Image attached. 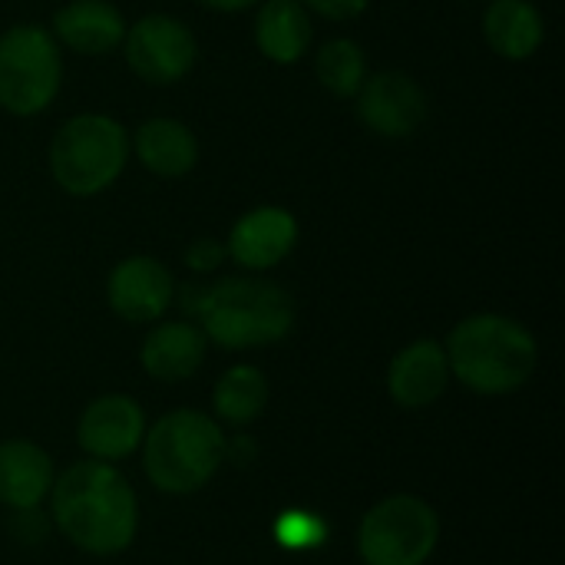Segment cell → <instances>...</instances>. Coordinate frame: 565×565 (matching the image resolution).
<instances>
[{"label":"cell","mask_w":565,"mask_h":565,"mask_svg":"<svg viewBox=\"0 0 565 565\" xmlns=\"http://www.w3.org/2000/svg\"><path fill=\"white\" fill-rule=\"evenodd\" d=\"M212 404L225 424H252L268 407V377L252 364H235L215 381Z\"/></svg>","instance_id":"20"},{"label":"cell","mask_w":565,"mask_h":565,"mask_svg":"<svg viewBox=\"0 0 565 565\" xmlns=\"http://www.w3.org/2000/svg\"><path fill=\"white\" fill-rule=\"evenodd\" d=\"M483 36L497 56L523 63L540 53L546 40V20L530 0H490L483 13Z\"/></svg>","instance_id":"18"},{"label":"cell","mask_w":565,"mask_h":565,"mask_svg":"<svg viewBox=\"0 0 565 565\" xmlns=\"http://www.w3.org/2000/svg\"><path fill=\"white\" fill-rule=\"evenodd\" d=\"M275 536L281 540V546L288 550H301V546H318L324 536V523L315 513H285L275 523Z\"/></svg>","instance_id":"22"},{"label":"cell","mask_w":565,"mask_h":565,"mask_svg":"<svg viewBox=\"0 0 565 565\" xmlns=\"http://www.w3.org/2000/svg\"><path fill=\"white\" fill-rule=\"evenodd\" d=\"M358 119L384 139H407L427 122V93L404 70L367 73L358 89Z\"/></svg>","instance_id":"9"},{"label":"cell","mask_w":565,"mask_h":565,"mask_svg":"<svg viewBox=\"0 0 565 565\" xmlns=\"http://www.w3.org/2000/svg\"><path fill=\"white\" fill-rule=\"evenodd\" d=\"M315 36L311 13L301 0H262L255 13V46L275 66L298 63Z\"/></svg>","instance_id":"17"},{"label":"cell","mask_w":565,"mask_h":565,"mask_svg":"<svg viewBox=\"0 0 565 565\" xmlns=\"http://www.w3.org/2000/svg\"><path fill=\"white\" fill-rule=\"evenodd\" d=\"M146 437V414L142 407L126 394H106L93 401L76 427L79 447L89 454V460H122L129 457Z\"/></svg>","instance_id":"12"},{"label":"cell","mask_w":565,"mask_h":565,"mask_svg":"<svg viewBox=\"0 0 565 565\" xmlns=\"http://www.w3.org/2000/svg\"><path fill=\"white\" fill-rule=\"evenodd\" d=\"M53 487V460L30 440L0 444V503L33 510Z\"/></svg>","instance_id":"19"},{"label":"cell","mask_w":565,"mask_h":565,"mask_svg":"<svg viewBox=\"0 0 565 565\" xmlns=\"http://www.w3.org/2000/svg\"><path fill=\"white\" fill-rule=\"evenodd\" d=\"M450 384V364H447V351L440 341L420 338L414 344H407L404 351H397V358L391 361L387 371V391L394 397V404L407 407V411H424L434 401L444 397Z\"/></svg>","instance_id":"13"},{"label":"cell","mask_w":565,"mask_h":565,"mask_svg":"<svg viewBox=\"0 0 565 565\" xmlns=\"http://www.w3.org/2000/svg\"><path fill=\"white\" fill-rule=\"evenodd\" d=\"M129 156V132L116 116L76 113L50 139V175L66 195L93 199L116 185Z\"/></svg>","instance_id":"5"},{"label":"cell","mask_w":565,"mask_h":565,"mask_svg":"<svg viewBox=\"0 0 565 565\" xmlns=\"http://www.w3.org/2000/svg\"><path fill=\"white\" fill-rule=\"evenodd\" d=\"M205 10H215V13H242V10H252L258 7L262 0H199Z\"/></svg>","instance_id":"25"},{"label":"cell","mask_w":565,"mask_h":565,"mask_svg":"<svg viewBox=\"0 0 565 565\" xmlns=\"http://www.w3.org/2000/svg\"><path fill=\"white\" fill-rule=\"evenodd\" d=\"M126 17L109 0H70L53 13V36L60 46L83 56H106L122 46Z\"/></svg>","instance_id":"14"},{"label":"cell","mask_w":565,"mask_h":565,"mask_svg":"<svg viewBox=\"0 0 565 565\" xmlns=\"http://www.w3.org/2000/svg\"><path fill=\"white\" fill-rule=\"evenodd\" d=\"M63 86L60 43L46 26L17 23L0 33V109L20 119L53 106Z\"/></svg>","instance_id":"6"},{"label":"cell","mask_w":565,"mask_h":565,"mask_svg":"<svg viewBox=\"0 0 565 565\" xmlns=\"http://www.w3.org/2000/svg\"><path fill=\"white\" fill-rule=\"evenodd\" d=\"M129 149L159 179H182L199 162V139L195 132L172 116H152L139 122V129L129 136Z\"/></svg>","instance_id":"15"},{"label":"cell","mask_w":565,"mask_h":565,"mask_svg":"<svg viewBox=\"0 0 565 565\" xmlns=\"http://www.w3.org/2000/svg\"><path fill=\"white\" fill-rule=\"evenodd\" d=\"M440 543V516L420 497H387L371 507L358 530L367 565H424Z\"/></svg>","instance_id":"7"},{"label":"cell","mask_w":565,"mask_h":565,"mask_svg":"<svg viewBox=\"0 0 565 565\" xmlns=\"http://www.w3.org/2000/svg\"><path fill=\"white\" fill-rule=\"evenodd\" d=\"M205 334L199 324H189V321H159L142 348H139V361H142V371L152 377V381H162V384H175V381H185L192 377L202 361H205Z\"/></svg>","instance_id":"16"},{"label":"cell","mask_w":565,"mask_h":565,"mask_svg":"<svg viewBox=\"0 0 565 565\" xmlns=\"http://www.w3.org/2000/svg\"><path fill=\"white\" fill-rule=\"evenodd\" d=\"M444 351L450 377L483 397L520 391L540 364V344L530 328L493 311L463 318L450 331Z\"/></svg>","instance_id":"3"},{"label":"cell","mask_w":565,"mask_h":565,"mask_svg":"<svg viewBox=\"0 0 565 565\" xmlns=\"http://www.w3.org/2000/svg\"><path fill=\"white\" fill-rule=\"evenodd\" d=\"M225 460V437L218 424L199 411H172L152 424L142 444L146 477L169 497L202 490Z\"/></svg>","instance_id":"4"},{"label":"cell","mask_w":565,"mask_h":565,"mask_svg":"<svg viewBox=\"0 0 565 565\" xmlns=\"http://www.w3.org/2000/svg\"><path fill=\"white\" fill-rule=\"evenodd\" d=\"M298 245V218L281 205H255L235 218L225 255L245 271H268L281 265Z\"/></svg>","instance_id":"11"},{"label":"cell","mask_w":565,"mask_h":565,"mask_svg":"<svg viewBox=\"0 0 565 565\" xmlns=\"http://www.w3.org/2000/svg\"><path fill=\"white\" fill-rule=\"evenodd\" d=\"M122 53L129 70L152 86H172L189 76L199 60L195 33L169 13H146L126 26Z\"/></svg>","instance_id":"8"},{"label":"cell","mask_w":565,"mask_h":565,"mask_svg":"<svg viewBox=\"0 0 565 565\" xmlns=\"http://www.w3.org/2000/svg\"><path fill=\"white\" fill-rule=\"evenodd\" d=\"M53 523L83 553L113 556L136 540L139 507L129 480L106 460L73 463L50 487Z\"/></svg>","instance_id":"1"},{"label":"cell","mask_w":565,"mask_h":565,"mask_svg":"<svg viewBox=\"0 0 565 565\" xmlns=\"http://www.w3.org/2000/svg\"><path fill=\"white\" fill-rule=\"evenodd\" d=\"M315 73L328 93H334L338 99H354L367 79V56L361 43H354L351 36H334L321 43L315 56Z\"/></svg>","instance_id":"21"},{"label":"cell","mask_w":565,"mask_h":565,"mask_svg":"<svg viewBox=\"0 0 565 565\" xmlns=\"http://www.w3.org/2000/svg\"><path fill=\"white\" fill-rule=\"evenodd\" d=\"M228 255H225V245L222 242H215V238H199V242H192L189 248H185V265L192 268V271H215L222 262H225Z\"/></svg>","instance_id":"23"},{"label":"cell","mask_w":565,"mask_h":565,"mask_svg":"<svg viewBox=\"0 0 565 565\" xmlns=\"http://www.w3.org/2000/svg\"><path fill=\"white\" fill-rule=\"evenodd\" d=\"M308 13H318L324 20H334V23H344V20H354L367 10L371 0H301Z\"/></svg>","instance_id":"24"},{"label":"cell","mask_w":565,"mask_h":565,"mask_svg":"<svg viewBox=\"0 0 565 565\" xmlns=\"http://www.w3.org/2000/svg\"><path fill=\"white\" fill-rule=\"evenodd\" d=\"M185 311L199 318L205 341L225 351L268 348L295 328V298L281 285L252 275L185 288Z\"/></svg>","instance_id":"2"},{"label":"cell","mask_w":565,"mask_h":565,"mask_svg":"<svg viewBox=\"0 0 565 565\" xmlns=\"http://www.w3.org/2000/svg\"><path fill=\"white\" fill-rule=\"evenodd\" d=\"M175 298L172 271L152 255H129L122 258L106 278V301L113 315L129 324H152L159 321Z\"/></svg>","instance_id":"10"}]
</instances>
